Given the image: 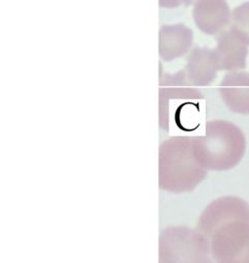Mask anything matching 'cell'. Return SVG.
I'll return each mask as SVG.
<instances>
[{
    "label": "cell",
    "instance_id": "277c9868",
    "mask_svg": "<svg viewBox=\"0 0 249 263\" xmlns=\"http://www.w3.org/2000/svg\"><path fill=\"white\" fill-rule=\"evenodd\" d=\"M159 263H214L210 239L186 226H169L159 234Z\"/></svg>",
    "mask_w": 249,
    "mask_h": 263
},
{
    "label": "cell",
    "instance_id": "52a82bcc",
    "mask_svg": "<svg viewBox=\"0 0 249 263\" xmlns=\"http://www.w3.org/2000/svg\"><path fill=\"white\" fill-rule=\"evenodd\" d=\"M193 17L202 32L216 35L223 32L231 24L232 13L225 0H197Z\"/></svg>",
    "mask_w": 249,
    "mask_h": 263
},
{
    "label": "cell",
    "instance_id": "7c38bea8",
    "mask_svg": "<svg viewBox=\"0 0 249 263\" xmlns=\"http://www.w3.org/2000/svg\"><path fill=\"white\" fill-rule=\"evenodd\" d=\"M230 30L249 46V2L238 6L232 12Z\"/></svg>",
    "mask_w": 249,
    "mask_h": 263
},
{
    "label": "cell",
    "instance_id": "8fae6325",
    "mask_svg": "<svg viewBox=\"0 0 249 263\" xmlns=\"http://www.w3.org/2000/svg\"><path fill=\"white\" fill-rule=\"evenodd\" d=\"M213 50L196 47L188 57L185 74L193 86H208L217 76Z\"/></svg>",
    "mask_w": 249,
    "mask_h": 263
},
{
    "label": "cell",
    "instance_id": "9c48e42d",
    "mask_svg": "<svg viewBox=\"0 0 249 263\" xmlns=\"http://www.w3.org/2000/svg\"><path fill=\"white\" fill-rule=\"evenodd\" d=\"M158 53L162 60L170 62L183 57L193 47L194 32L184 24L163 25L159 30Z\"/></svg>",
    "mask_w": 249,
    "mask_h": 263
},
{
    "label": "cell",
    "instance_id": "7a4b0ae2",
    "mask_svg": "<svg viewBox=\"0 0 249 263\" xmlns=\"http://www.w3.org/2000/svg\"><path fill=\"white\" fill-rule=\"evenodd\" d=\"M206 134L192 138L194 155L207 171H226L243 159L246 139L242 129L225 120H212L206 124Z\"/></svg>",
    "mask_w": 249,
    "mask_h": 263
},
{
    "label": "cell",
    "instance_id": "3957f363",
    "mask_svg": "<svg viewBox=\"0 0 249 263\" xmlns=\"http://www.w3.org/2000/svg\"><path fill=\"white\" fill-rule=\"evenodd\" d=\"M203 95L193 87L185 71L175 74H164L159 79V126L167 132L172 129H191L196 114L199 111L198 102Z\"/></svg>",
    "mask_w": 249,
    "mask_h": 263
},
{
    "label": "cell",
    "instance_id": "6da1fadb",
    "mask_svg": "<svg viewBox=\"0 0 249 263\" xmlns=\"http://www.w3.org/2000/svg\"><path fill=\"white\" fill-rule=\"evenodd\" d=\"M192 138L174 136L160 144L158 185L161 190L175 194L192 192L206 178L207 170L194 155Z\"/></svg>",
    "mask_w": 249,
    "mask_h": 263
},
{
    "label": "cell",
    "instance_id": "8992f818",
    "mask_svg": "<svg viewBox=\"0 0 249 263\" xmlns=\"http://www.w3.org/2000/svg\"><path fill=\"white\" fill-rule=\"evenodd\" d=\"M234 221L249 223V204L239 197H220L203 211L197 230L210 239L219 227Z\"/></svg>",
    "mask_w": 249,
    "mask_h": 263
},
{
    "label": "cell",
    "instance_id": "4fadbf2b",
    "mask_svg": "<svg viewBox=\"0 0 249 263\" xmlns=\"http://www.w3.org/2000/svg\"><path fill=\"white\" fill-rule=\"evenodd\" d=\"M196 2H197V0H181L182 5H184V6H186V7H190V6L195 5Z\"/></svg>",
    "mask_w": 249,
    "mask_h": 263
},
{
    "label": "cell",
    "instance_id": "5b68a950",
    "mask_svg": "<svg viewBox=\"0 0 249 263\" xmlns=\"http://www.w3.org/2000/svg\"><path fill=\"white\" fill-rule=\"evenodd\" d=\"M210 243L214 263H249V223L234 221L222 225Z\"/></svg>",
    "mask_w": 249,
    "mask_h": 263
},
{
    "label": "cell",
    "instance_id": "ba28073f",
    "mask_svg": "<svg viewBox=\"0 0 249 263\" xmlns=\"http://www.w3.org/2000/svg\"><path fill=\"white\" fill-rule=\"evenodd\" d=\"M248 46L233 31L224 30L218 34L217 46L213 50L218 71L240 72L246 67Z\"/></svg>",
    "mask_w": 249,
    "mask_h": 263
},
{
    "label": "cell",
    "instance_id": "30bf717a",
    "mask_svg": "<svg viewBox=\"0 0 249 263\" xmlns=\"http://www.w3.org/2000/svg\"><path fill=\"white\" fill-rule=\"evenodd\" d=\"M219 92L232 112L249 115V73L240 71L226 74L219 84Z\"/></svg>",
    "mask_w": 249,
    "mask_h": 263
}]
</instances>
